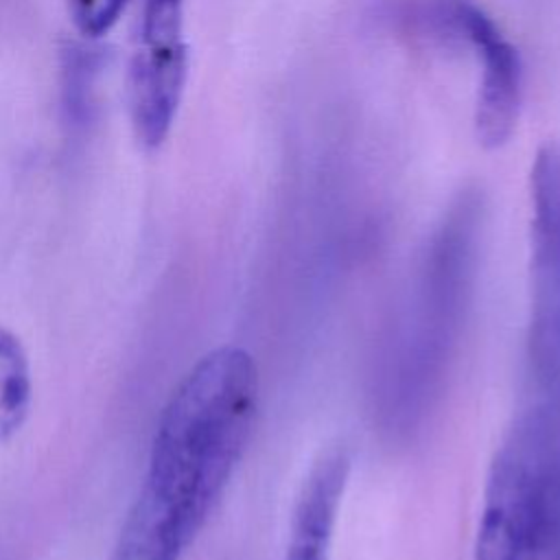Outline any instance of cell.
Instances as JSON below:
<instances>
[{
  "instance_id": "6da1fadb",
  "label": "cell",
  "mask_w": 560,
  "mask_h": 560,
  "mask_svg": "<svg viewBox=\"0 0 560 560\" xmlns=\"http://www.w3.org/2000/svg\"><path fill=\"white\" fill-rule=\"evenodd\" d=\"M258 368L241 346L203 354L168 396L140 492L109 560H182L254 431Z\"/></svg>"
},
{
  "instance_id": "7a4b0ae2",
  "label": "cell",
  "mask_w": 560,
  "mask_h": 560,
  "mask_svg": "<svg viewBox=\"0 0 560 560\" xmlns=\"http://www.w3.org/2000/svg\"><path fill=\"white\" fill-rule=\"evenodd\" d=\"M481 219V197L462 195L427 247L383 361L381 402L392 427H413L442 381L472 291Z\"/></svg>"
},
{
  "instance_id": "3957f363",
  "label": "cell",
  "mask_w": 560,
  "mask_h": 560,
  "mask_svg": "<svg viewBox=\"0 0 560 560\" xmlns=\"http://www.w3.org/2000/svg\"><path fill=\"white\" fill-rule=\"evenodd\" d=\"M475 560H560V405L525 409L497 446Z\"/></svg>"
},
{
  "instance_id": "277c9868",
  "label": "cell",
  "mask_w": 560,
  "mask_h": 560,
  "mask_svg": "<svg viewBox=\"0 0 560 560\" xmlns=\"http://www.w3.org/2000/svg\"><path fill=\"white\" fill-rule=\"evenodd\" d=\"M396 22L422 39L468 48L477 61L475 138L497 151L516 131L523 105V61L497 22L472 0H407Z\"/></svg>"
},
{
  "instance_id": "5b68a950",
  "label": "cell",
  "mask_w": 560,
  "mask_h": 560,
  "mask_svg": "<svg viewBox=\"0 0 560 560\" xmlns=\"http://www.w3.org/2000/svg\"><path fill=\"white\" fill-rule=\"evenodd\" d=\"M529 363L545 400L560 405V140L529 168Z\"/></svg>"
},
{
  "instance_id": "8992f818",
  "label": "cell",
  "mask_w": 560,
  "mask_h": 560,
  "mask_svg": "<svg viewBox=\"0 0 560 560\" xmlns=\"http://www.w3.org/2000/svg\"><path fill=\"white\" fill-rule=\"evenodd\" d=\"M184 9L186 0H142L127 96L133 131L151 149L168 138L188 79Z\"/></svg>"
},
{
  "instance_id": "52a82bcc",
  "label": "cell",
  "mask_w": 560,
  "mask_h": 560,
  "mask_svg": "<svg viewBox=\"0 0 560 560\" xmlns=\"http://www.w3.org/2000/svg\"><path fill=\"white\" fill-rule=\"evenodd\" d=\"M33 402L28 354L15 332L0 324V442L24 427Z\"/></svg>"
},
{
  "instance_id": "ba28073f",
  "label": "cell",
  "mask_w": 560,
  "mask_h": 560,
  "mask_svg": "<svg viewBox=\"0 0 560 560\" xmlns=\"http://www.w3.org/2000/svg\"><path fill=\"white\" fill-rule=\"evenodd\" d=\"M96 59L92 50L74 48L68 55L63 74H66V109L72 120H85L92 107V85H94Z\"/></svg>"
},
{
  "instance_id": "9c48e42d",
  "label": "cell",
  "mask_w": 560,
  "mask_h": 560,
  "mask_svg": "<svg viewBox=\"0 0 560 560\" xmlns=\"http://www.w3.org/2000/svg\"><path fill=\"white\" fill-rule=\"evenodd\" d=\"M127 2L129 0H66V7L77 31L88 39H96L118 22Z\"/></svg>"
}]
</instances>
